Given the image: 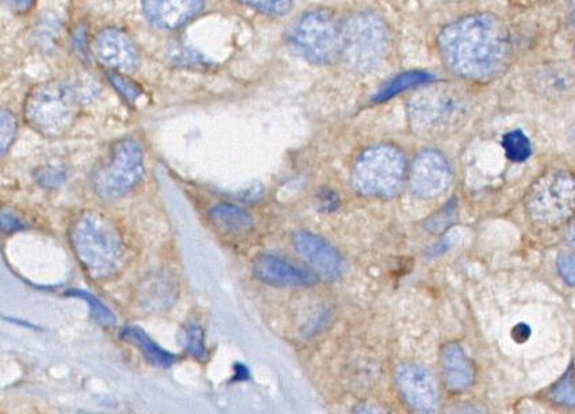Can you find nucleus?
Here are the masks:
<instances>
[{
  "label": "nucleus",
  "instance_id": "1",
  "mask_svg": "<svg viewBox=\"0 0 575 414\" xmlns=\"http://www.w3.org/2000/svg\"><path fill=\"white\" fill-rule=\"evenodd\" d=\"M439 49L444 64L455 75L474 82H488L509 65L511 34L494 15H470L440 33Z\"/></svg>",
  "mask_w": 575,
  "mask_h": 414
},
{
  "label": "nucleus",
  "instance_id": "2",
  "mask_svg": "<svg viewBox=\"0 0 575 414\" xmlns=\"http://www.w3.org/2000/svg\"><path fill=\"white\" fill-rule=\"evenodd\" d=\"M69 241L76 258L94 281L113 278L124 267V241L113 222L103 214H80L69 229Z\"/></svg>",
  "mask_w": 575,
  "mask_h": 414
},
{
  "label": "nucleus",
  "instance_id": "3",
  "mask_svg": "<svg viewBox=\"0 0 575 414\" xmlns=\"http://www.w3.org/2000/svg\"><path fill=\"white\" fill-rule=\"evenodd\" d=\"M78 91L68 83L51 80L34 87L25 102V118L30 128L45 137H59L78 117Z\"/></svg>",
  "mask_w": 575,
  "mask_h": 414
},
{
  "label": "nucleus",
  "instance_id": "4",
  "mask_svg": "<svg viewBox=\"0 0 575 414\" xmlns=\"http://www.w3.org/2000/svg\"><path fill=\"white\" fill-rule=\"evenodd\" d=\"M406 159L393 145L366 149L352 170V184L364 197L391 198L404 186Z\"/></svg>",
  "mask_w": 575,
  "mask_h": 414
},
{
  "label": "nucleus",
  "instance_id": "5",
  "mask_svg": "<svg viewBox=\"0 0 575 414\" xmlns=\"http://www.w3.org/2000/svg\"><path fill=\"white\" fill-rule=\"evenodd\" d=\"M390 41L389 29L381 18L358 14L343 25L341 56L356 71L370 72L389 55Z\"/></svg>",
  "mask_w": 575,
  "mask_h": 414
},
{
  "label": "nucleus",
  "instance_id": "6",
  "mask_svg": "<svg viewBox=\"0 0 575 414\" xmlns=\"http://www.w3.org/2000/svg\"><path fill=\"white\" fill-rule=\"evenodd\" d=\"M289 40L299 56L312 63L329 64L341 56L343 25L329 11H310L294 23Z\"/></svg>",
  "mask_w": 575,
  "mask_h": 414
},
{
  "label": "nucleus",
  "instance_id": "7",
  "mask_svg": "<svg viewBox=\"0 0 575 414\" xmlns=\"http://www.w3.org/2000/svg\"><path fill=\"white\" fill-rule=\"evenodd\" d=\"M144 152L137 141H118L95 171L92 186L99 198L117 201L140 183L144 176Z\"/></svg>",
  "mask_w": 575,
  "mask_h": 414
},
{
  "label": "nucleus",
  "instance_id": "8",
  "mask_svg": "<svg viewBox=\"0 0 575 414\" xmlns=\"http://www.w3.org/2000/svg\"><path fill=\"white\" fill-rule=\"evenodd\" d=\"M467 101L456 87L439 84L427 88L410 101V122L417 132L443 133L465 118Z\"/></svg>",
  "mask_w": 575,
  "mask_h": 414
},
{
  "label": "nucleus",
  "instance_id": "9",
  "mask_svg": "<svg viewBox=\"0 0 575 414\" xmlns=\"http://www.w3.org/2000/svg\"><path fill=\"white\" fill-rule=\"evenodd\" d=\"M528 212L535 220L554 224L565 221L574 209V180L566 172H551L528 195Z\"/></svg>",
  "mask_w": 575,
  "mask_h": 414
},
{
  "label": "nucleus",
  "instance_id": "10",
  "mask_svg": "<svg viewBox=\"0 0 575 414\" xmlns=\"http://www.w3.org/2000/svg\"><path fill=\"white\" fill-rule=\"evenodd\" d=\"M396 385L406 404L416 412L433 413L439 409L440 394L436 379L421 364H401L396 371Z\"/></svg>",
  "mask_w": 575,
  "mask_h": 414
},
{
  "label": "nucleus",
  "instance_id": "11",
  "mask_svg": "<svg viewBox=\"0 0 575 414\" xmlns=\"http://www.w3.org/2000/svg\"><path fill=\"white\" fill-rule=\"evenodd\" d=\"M452 168L446 157L437 151H424L410 167V187L416 197L433 199L450 189Z\"/></svg>",
  "mask_w": 575,
  "mask_h": 414
},
{
  "label": "nucleus",
  "instance_id": "12",
  "mask_svg": "<svg viewBox=\"0 0 575 414\" xmlns=\"http://www.w3.org/2000/svg\"><path fill=\"white\" fill-rule=\"evenodd\" d=\"M293 244L298 255L312 267L320 278L335 282L344 272V260L339 251L328 241L306 230H297L293 235Z\"/></svg>",
  "mask_w": 575,
  "mask_h": 414
},
{
  "label": "nucleus",
  "instance_id": "13",
  "mask_svg": "<svg viewBox=\"0 0 575 414\" xmlns=\"http://www.w3.org/2000/svg\"><path fill=\"white\" fill-rule=\"evenodd\" d=\"M95 57L107 68L114 71L133 72L138 65L136 45L125 33L117 29H106L95 38Z\"/></svg>",
  "mask_w": 575,
  "mask_h": 414
},
{
  "label": "nucleus",
  "instance_id": "14",
  "mask_svg": "<svg viewBox=\"0 0 575 414\" xmlns=\"http://www.w3.org/2000/svg\"><path fill=\"white\" fill-rule=\"evenodd\" d=\"M253 274L259 281L271 286L310 287L316 283V276L312 272L274 255H263L256 259Z\"/></svg>",
  "mask_w": 575,
  "mask_h": 414
},
{
  "label": "nucleus",
  "instance_id": "15",
  "mask_svg": "<svg viewBox=\"0 0 575 414\" xmlns=\"http://www.w3.org/2000/svg\"><path fill=\"white\" fill-rule=\"evenodd\" d=\"M143 7L153 25L174 30L197 15L202 0H143Z\"/></svg>",
  "mask_w": 575,
  "mask_h": 414
},
{
  "label": "nucleus",
  "instance_id": "16",
  "mask_svg": "<svg viewBox=\"0 0 575 414\" xmlns=\"http://www.w3.org/2000/svg\"><path fill=\"white\" fill-rule=\"evenodd\" d=\"M442 363L448 389L454 393H463L473 386V364L459 344L451 343L443 348Z\"/></svg>",
  "mask_w": 575,
  "mask_h": 414
},
{
  "label": "nucleus",
  "instance_id": "17",
  "mask_svg": "<svg viewBox=\"0 0 575 414\" xmlns=\"http://www.w3.org/2000/svg\"><path fill=\"white\" fill-rule=\"evenodd\" d=\"M210 220L221 229L222 232L230 235H244L253 226L252 217L239 206L230 203H220L210 210Z\"/></svg>",
  "mask_w": 575,
  "mask_h": 414
},
{
  "label": "nucleus",
  "instance_id": "18",
  "mask_svg": "<svg viewBox=\"0 0 575 414\" xmlns=\"http://www.w3.org/2000/svg\"><path fill=\"white\" fill-rule=\"evenodd\" d=\"M121 335L125 340L132 341L133 344H136L138 350L143 352L144 358L153 364V366L168 368L175 363V356L172 355L171 352L159 347L143 329L138 327H125L122 329Z\"/></svg>",
  "mask_w": 575,
  "mask_h": 414
},
{
  "label": "nucleus",
  "instance_id": "19",
  "mask_svg": "<svg viewBox=\"0 0 575 414\" xmlns=\"http://www.w3.org/2000/svg\"><path fill=\"white\" fill-rule=\"evenodd\" d=\"M429 80H432V75L427 74V72H406V74L398 76L393 82L383 87L375 95L374 101L377 103L389 101V99L396 97L401 92L409 90V88L419 87L421 84L428 83Z\"/></svg>",
  "mask_w": 575,
  "mask_h": 414
},
{
  "label": "nucleus",
  "instance_id": "20",
  "mask_svg": "<svg viewBox=\"0 0 575 414\" xmlns=\"http://www.w3.org/2000/svg\"><path fill=\"white\" fill-rule=\"evenodd\" d=\"M505 155L513 163H524L532 155V145L529 138L521 130H512L502 138Z\"/></svg>",
  "mask_w": 575,
  "mask_h": 414
},
{
  "label": "nucleus",
  "instance_id": "21",
  "mask_svg": "<svg viewBox=\"0 0 575 414\" xmlns=\"http://www.w3.org/2000/svg\"><path fill=\"white\" fill-rule=\"evenodd\" d=\"M65 295L68 297H75L83 299L90 306L92 320L98 322L102 327H111L115 324V316L113 312L103 302L99 301L95 295L88 293L86 290L72 289L68 290Z\"/></svg>",
  "mask_w": 575,
  "mask_h": 414
},
{
  "label": "nucleus",
  "instance_id": "22",
  "mask_svg": "<svg viewBox=\"0 0 575 414\" xmlns=\"http://www.w3.org/2000/svg\"><path fill=\"white\" fill-rule=\"evenodd\" d=\"M18 122L14 114L0 107V157L6 155L17 137Z\"/></svg>",
  "mask_w": 575,
  "mask_h": 414
},
{
  "label": "nucleus",
  "instance_id": "23",
  "mask_svg": "<svg viewBox=\"0 0 575 414\" xmlns=\"http://www.w3.org/2000/svg\"><path fill=\"white\" fill-rule=\"evenodd\" d=\"M245 6L259 11V13L272 15V17H282L289 13L293 0H241Z\"/></svg>",
  "mask_w": 575,
  "mask_h": 414
},
{
  "label": "nucleus",
  "instance_id": "24",
  "mask_svg": "<svg viewBox=\"0 0 575 414\" xmlns=\"http://www.w3.org/2000/svg\"><path fill=\"white\" fill-rule=\"evenodd\" d=\"M186 350L197 359L206 358L205 341H203L202 329L198 325H191L186 333Z\"/></svg>",
  "mask_w": 575,
  "mask_h": 414
},
{
  "label": "nucleus",
  "instance_id": "25",
  "mask_svg": "<svg viewBox=\"0 0 575 414\" xmlns=\"http://www.w3.org/2000/svg\"><path fill=\"white\" fill-rule=\"evenodd\" d=\"M552 396H554L555 401L561 402L562 405H574V386L571 371L561 379V382H559L554 391H552Z\"/></svg>",
  "mask_w": 575,
  "mask_h": 414
},
{
  "label": "nucleus",
  "instance_id": "26",
  "mask_svg": "<svg viewBox=\"0 0 575 414\" xmlns=\"http://www.w3.org/2000/svg\"><path fill=\"white\" fill-rule=\"evenodd\" d=\"M36 180L45 189H55L65 180V172L61 168L45 167L36 174Z\"/></svg>",
  "mask_w": 575,
  "mask_h": 414
},
{
  "label": "nucleus",
  "instance_id": "27",
  "mask_svg": "<svg viewBox=\"0 0 575 414\" xmlns=\"http://www.w3.org/2000/svg\"><path fill=\"white\" fill-rule=\"evenodd\" d=\"M25 229V222L21 220L10 210L0 209V233H6V235H11V233L19 232V230Z\"/></svg>",
  "mask_w": 575,
  "mask_h": 414
},
{
  "label": "nucleus",
  "instance_id": "28",
  "mask_svg": "<svg viewBox=\"0 0 575 414\" xmlns=\"http://www.w3.org/2000/svg\"><path fill=\"white\" fill-rule=\"evenodd\" d=\"M558 271L563 281L569 286L574 285V256L562 255L558 259Z\"/></svg>",
  "mask_w": 575,
  "mask_h": 414
},
{
  "label": "nucleus",
  "instance_id": "29",
  "mask_svg": "<svg viewBox=\"0 0 575 414\" xmlns=\"http://www.w3.org/2000/svg\"><path fill=\"white\" fill-rule=\"evenodd\" d=\"M456 241H458V235H456L455 232L448 233V235L444 236L443 239L435 245V247L429 249L427 255L429 258H436V256L443 255V253L450 251V249L454 247Z\"/></svg>",
  "mask_w": 575,
  "mask_h": 414
},
{
  "label": "nucleus",
  "instance_id": "30",
  "mask_svg": "<svg viewBox=\"0 0 575 414\" xmlns=\"http://www.w3.org/2000/svg\"><path fill=\"white\" fill-rule=\"evenodd\" d=\"M337 205H339V201H337L335 193L327 191V193L320 194V206L324 212H333Z\"/></svg>",
  "mask_w": 575,
  "mask_h": 414
},
{
  "label": "nucleus",
  "instance_id": "31",
  "mask_svg": "<svg viewBox=\"0 0 575 414\" xmlns=\"http://www.w3.org/2000/svg\"><path fill=\"white\" fill-rule=\"evenodd\" d=\"M531 332V328L523 322V324L516 325L515 329H513L512 336L517 343H523V341H527L529 339Z\"/></svg>",
  "mask_w": 575,
  "mask_h": 414
},
{
  "label": "nucleus",
  "instance_id": "32",
  "mask_svg": "<svg viewBox=\"0 0 575 414\" xmlns=\"http://www.w3.org/2000/svg\"><path fill=\"white\" fill-rule=\"evenodd\" d=\"M113 83L117 84L118 90L124 92L126 98L130 99V101H133V99L137 97V91L134 90L132 86H124V83H122L121 78H118V76H113Z\"/></svg>",
  "mask_w": 575,
  "mask_h": 414
},
{
  "label": "nucleus",
  "instance_id": "33",
  "mask_svg": "<svg viewBox=\"0 0 575 414\" xmlns=\"http://www.w3.org/2000/svg\"><path fill=\"white\" fill-rule=\"evenodd\" d=\"M34 0H10L11 5L17 7L19 10L29 9L33 5Z\"/></svg>",
  "mask_w": 575,
  "mask_h": 414
}]
</instances>
